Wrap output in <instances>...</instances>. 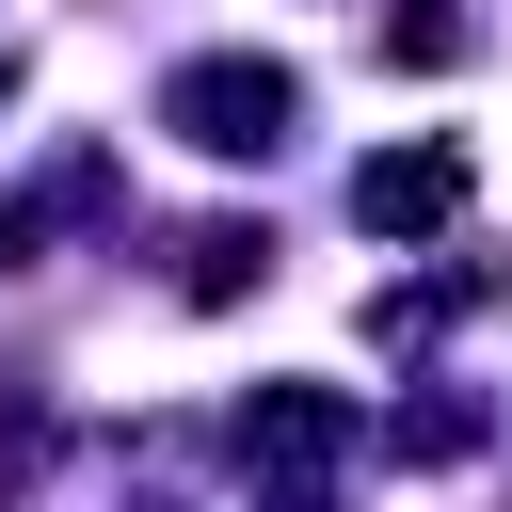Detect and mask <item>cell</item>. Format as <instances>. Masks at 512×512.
<instances>
[{"label": "cell", "instance_id": "1", "mask_svg": "<svg viewBox=\"0 0 512 512\" xmlns=\"http://www.w3.org/2000/svg\"><path fill=\"white\" fill-rule=\"evenodd\" d=\"M288 112H304V80H288V64H256V48H208V64H176V80H160V128H176V144H208V160H272V144H288Z\"/></svg>", "mask_w": 512, "mask_h": 512}, {"label": "cell", "instance_id": "5", "mask_svg": "<svg viewBox=\"0 0 512 512\" xmlns=\"http://www.w3.org/2000/svg\"><path fill=\"white\" fill-rule=\"evenodd\" d=\"M384 48H400V64H464V16H448V0H400Z\"/></svg>", "mask_w": 512, "mask_h": 512}, {"label": "cell", "instance_id": "3", "mask_svg": "<svg viewBox=\"0 0 512 512\" xmlns=\"http://www.w3.org/2000/svg\"><path fill=\"white\" fill-rule=\"evenodd\" d=\"M240 448H272V464H320V448H352V400H320V384H272V400L240 416Z\"/></svg>", "mask_w": 512, "mask_h": 512}, {"label": "cell", "instance_id": "7", "mask_svg": "<svg viewBox=\"0 0 512 512\" xmlns=\"http://www.w3.org/2000/svg\"><path fill=\"white\" fill-rule=\"evenodd\" d=\"M272 512H336V496H272Z\"/></svg>", "mask_w": 512, "mask_h": 512}, {"label": "cell", "instance_id": "4", "mask_svg": "<svg viewBox=\"0 0 512 512\" xmlns=\"http://www.w3.org/2000/svg\"><path fill=\"white\" fill-rule=\"evenodd\" d=\"M176 256H192V272H176V288H192V304H240V288H256V272H272V240H256V224H192V240H176Z\"/></svg>", "mask_w": 512, "mask_h": 512}, {"label": "cell", "instance_id": "8", "mask_svg": "<svg viewBox=\"0 0 512 512\" xmlns=\"http://www.w3.org/2000/svg\"><path fill=\"white\" fill-rule=\"evenodd\" d=\"M0 80H16V48H0Z\"/></svg>", "mask_w": 512, "mask_h": 512}, {"label": "cell", "instance_id": "2", "mask_svg": "<svg viewBox=\"0 0 512 512\" xmlns=\"http://www.w3.org/2000/svg\"><path fill=\"white\" fill-rule=\"evenodd\" d=\"M464 192H480L464 144H368V160H352V224H368V240H448Z\"/></svg>", "mask_w": 512, "mask_h": 512}, {"label": "cell", "instance_id": "6", "mask_svg": "<svg viewBox=\"0 0 512 512\" xmlns=\"http://www.w3.org/2000/svg\"><path fill=\"white\" fill-rule=\"evenodd\" d=\"M16 256H32V208H16V192H0V272H16Z\"/></svg>", "mask_w": 512, "mask_h": 512}]
</instances>
